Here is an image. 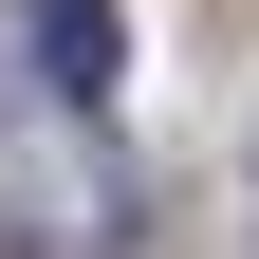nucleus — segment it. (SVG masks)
I'll return each instance as SVG.
<instances>
[{"instance_id": "obj_1", "label": "nucleus", "mask_w": 259, "mask_h": 259, "mask_svg": "<svg viewBox=\"0 0 259 259\" xmlns=\"http://www.w3.org/2000/svg\"><path fill=\"white\" fill-rule=\"evenodd\" d=\"M19 37H37V74H56V93H111V74H130L111 0H19Z\"/></svg>"}]
</instances>
